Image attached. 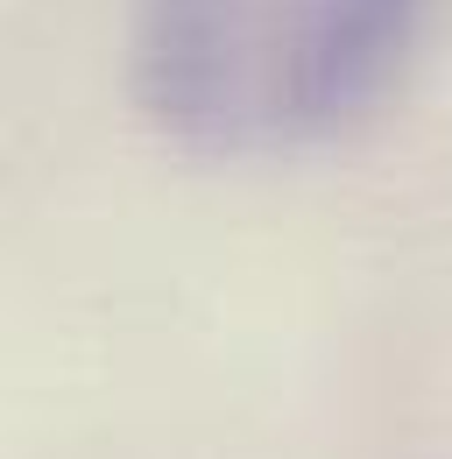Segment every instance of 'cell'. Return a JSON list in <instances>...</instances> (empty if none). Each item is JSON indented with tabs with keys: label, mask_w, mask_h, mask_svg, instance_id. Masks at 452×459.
<instances>
[{
	"label": "cell",
	"mask_w": 452,
	"mask_h": 459,
	"mask_svg": "<svg viewBox=\"0 0 452 459\" xmlns=\"http://www.w3.org/2000/svg\"><path fill=\"white\" fill-rule=\"evenodd\" d=\"M439 0H149L142 92L198 156H282L396 78Z\"/></svg>",
	"instance_id": "6da1fadb"
}]
</instances>
